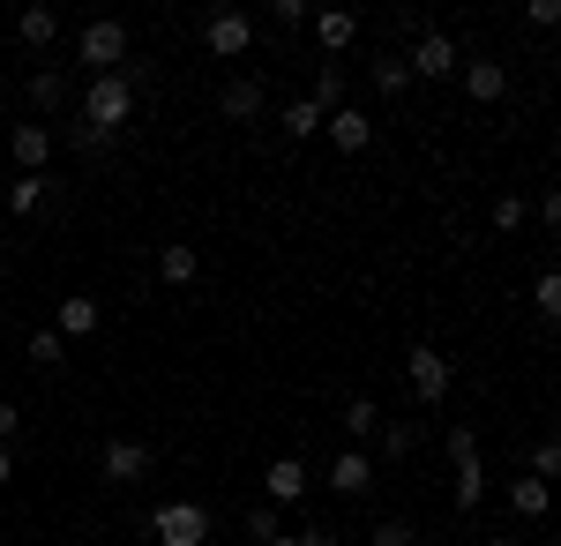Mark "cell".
Wrapping results in <instances>:
<instances>
[{"label": "cell", "mask_w": 561, "mask_h": 546, "mask_svg": "<svg viewBox=\"0 0 561 546\" xmlns=\"http://www.w3.org/2000/svg\"><path fill=\"white\" fill-rule=\"evenodd\" d=\"M76 121L121 135V127L135 121V83H128V76H90V90L76 98Z\"/></svg>", "instance_id": "6da1fadb"}, {"label": "cell", "mask_w": 561, "mask_h": 546, "mask_svg": "<svg viewBox=\"0 0 561 546\" xmlns=\"http://www.w3.org/2000/svg\"><path fill=\"white\" fill-rule=\"evenodd\" d=\"M76 60H83L90 76H121V68H128V23H121V15L83 23V31H76Z\"/></svg>", "instance_id": "7a4b0ae2"}, {"label": "cell", "mask_w": 561, "mask_h": 546, "mask_svg": "<svg viewBox=\"0 0 561 546\" xmlns=\"http://www.w3.org/2000/svg\"><path fill=\"white\" fill-rule=\"evenodd\" d=\"M404 68H412V83H457L465 76V53H457L449 31H420L412 53H404Z\"/></svg>", "instance_id": "3957f363"}, {"label": "cell", "mask_w": 561, "mask_h": 546, "mask_svg": "<svg viewBox=\"0 0 561 546\" xmlns=\"http://www.w3.org/2000/svg\"><path fill=\"white\" fill-rule=\"evenodd\" d=\"M150 539L158 546H210V509L203 502H158L150 509Z\"/></svg>", "instance_id": "277c9868"}, {"label": "cell", "mask_w": 561, "mask_h": 546, "mask_svg": "<svg viewBox=\"0 0 561 546\" xmlns=\"http://www.w3.org/2000/svg\"><path fill=\"white\" fill-rule=\"evenodd\" d=\"M404 382H412V397H420V405H442V397H449V382H457V367H449V352H442V344L420 337V344L404 352Z\"/></svg>", "instance_id": "5b68a950"}, {"label": "cell", "mask_w": 561, "mask_h": 546, "mask_svg": "<svg viewBox=\"0 0 561 546\" xmlns=\"http://www.w3.org/2000/svg\"><path fill=\"white\" fill-rule=\"evenodd\" d=\"M248 45H255V15H248V8H210V15H203V53L240 60Z\"/></svg>", "instance_id": "8992f818"}, {"label": "cell", "mask_w": 561, "mask_h": 546, "mask_svg": "<svg viewBox=\"0 0 561 546\" xmlns=\"http://www.w3.org/2000/svg\"><path fill=\"white\" fill-rule=\"evenodd\" d=\"M217 113H225L232 127L262 121V113H270V83H262V76H232V83L217 90Z\"/></svg>", "instance_id": "52a82bcc"}, {"label": "cell", "mask_w": 561, "mask_h": 546, "mask_svg": "<svg viewBox=\"0 0 561 546\" xmlns=\"http://www.w3.org/2000/svg\"><path fill=\"white\" fill-rule=\"evenodd\" d=\"M307 487H314V471H307V457H270V471H262V494L277 509L307 502Z\"/></svg>", "instance_id": "ba28073f"}, {"label": "cell", "mask_w": 561, "mask_h": 546, "mask_svg": "<svg viewBox=\"0 0 561 546\" xmlns=\"http://www.w3.org/2000/svg\"><path fill=\"white\" fill-rule=\"evenodd\" d=\"M322 135H330V150H337V158H359V150L375 143V121H367L359 105H337V113L322 121Z\"/></svg>", "instance_id": "9c48e42d"}, {"label": "cell", "mask_w": 561, "mask_h": 546, "mask_svg": "<svg viewBox=\"0 0 561 546\" xmlns=\"http://www.w3.org/2000/svg\"><path fill=\"white\" fill-rule=\"evenodd\" d=\"M150 464H158V457H150L142 442H121V434H113V442H105V457H98V471H105V487H135Z\"/></svg>", "instance_id": "30bf717a"}, {"label": "cell", "mask_w": 561, "mask_h": 546, "mask_svg": "<svg viewBox=\"0 0 561 546\" xmlns=\"http://www.w3.org/2000/svg\"><path fill=\"white\" fill-rule=\"evenodd\" d=\"M457 83H465V98H479V105H502V98H510V68L479 53V60H465V76H457Z\"/></svg>", "instance_id": "8fae6325"}, {"label": "cell", "mask_w": 561, "mask_h": 546, "mask_svg": "<svg viewBox=\"0 0 561 546\" xmlns=\"http://www.w3.org/2000/svg\"><path fill=\"white\" fill-rule=\"evenodd\" d=\"M307 31H314V45H322L330 60H345L352 38H359V23H352L345 8H314V23H307Z\"/></svg>", "instance_id": "7c38bea8"}, {"label": "cell", "mask_w": 561, "mask_h": 546, "mask_svg": "<svg viewBox=\"0 0 561 546\" xmlns=\"http://www.w3.org/2000/svg\"><path fill=\"white\" fill-rule=\"evenodd\" d=\"M367 487H375V457H367V450H345V457H330V494H367Z\"/></svg>", "instance_id": "4fadbf2b"}, {"label": "cell", "mask_w": 561, "mask_h": 546, "mask_svg": "<svg viewBox=\"0 0 561 546\" xmlns=\"http://www.w3.org/2000/svg\"><path fill=\"white\" fill-rule=\"evenodd\" d=\"M8 158H15L23 172H45V166H53V135H45L38 121H23L15 135H8Z\"/></svg>", "instance_id": "5bb4252c"}, {"label": "cell", "mask_w": 561, "mask_h": 546, "mask_svg": "<svg viewBox=\"0 0 561 546\" xmlns=\"http://www.w3.org/2000/svg\"><path fill=\"white\" fill-rule=\"evenodd\" d=\"M322 113H337V105H352V76H345V60H322L314 68V90H307Z\"/></svg>", "instance_id": "9a60e30c"}, {"label": "cell", "mask_w": 561, "mask_h": 546, "mask_svg": "<svg viewBox=\"0 0 561 546\" xmlns=\"http://www.w3.org/2000/svg\"><path fill=\"white\" fill-rule=\"evenodd\" d=\"M158 277H165V285H195V277H203V254L187 248V240H173V248H158Z\"/></svg>", "instance_id": "2e32d148"}, {"label": "cell", "mask_w": 561, "mask_h": 546, "mask_svg": "<svg viewBox=\"0 0 561 546\" xmlns=\"http://www.w3.org/2000/svg\"><path fill=\"white\" fill-rule=\"evenodd\" d=\"M15 38L31 45V53H45V45L60 38V15H53V8H38V0H31V8H23V15H15Z\"/></svg>", "instance_id": "e0dca14e"}, {"label": "cell", "mask_w": 561, "mask_h": 546, "mask_svg": "<svg viewBox=\"0 0 561 546\" xmlns=\"http://www.w3.org/2000/svg\"><path fill=\"white\" fill-rule=\"evenodd\" d=\"M60 98H68V76H53V68H38L31 90H23V105L38 113V127H45V113H60Z\"/></svg>", "instance_id": "ac0fdd59"}, {"label": "cell", "mask_w": 561, "mask_h": 546, "mask_svg": "<svg viewBox=\"0 0 561 546\" xmlns=\"http://www.w3.org/2000/svg\"><path fill=\"white\" fill-rule=\"evenodd\" d=\"M45 195H53V180H45V172H23V180H8V217L45 211Z\"/></svg>", "instance_id": "d6986e66"}, {"label": "cell", "mask_w": 561, "mask_h": 546, "mask_svg": "<svg viewBox=\"0 0 561 546\" xmlns=\"http://www.w3.org/2000/svg\"><path fill=\"white\" fill-rule=\"evenodd\" d=\"M345 434H352V450H367V442L382 434V405H375V397H352L345 405Z\"/></svg>", "instance_id": "ffe728a7"}, {"label": "cell", "mask_w": 561, "mask_h": 546, "mask_svg": "<svg viewBox=\"0 0 561 546\" xmlns=\"http://www.w3.org/2000/svg\"><path fill=\"white\" fill-rule=\"evenodd\" d=\"M510 509H517V516H554V487H547V479H531V471H524L517 487H510Z\"/></svg>", "instance_id": "44dd1931"}, {"label": "cell", "mask_w": 561, "mask_h": 546, "mask_svg": "<svg viewBox=\"0 0 561 546\" xmlns=\"http://www.w3.org/2000/svg\"><path fill=\"white\" fill-rule=\"evenodd\" d=\"M322 121H330V113H322V105H314V98H293V105H285V113H277V127H285V135H293V143H307V135H322Z\"/></svg>", "instance_id": "7402d4cb"}, {"label": "cell", "mask_w": 561, "mask_h": 546, "mask_svg": "<svg viewBox=\"0 0 561 546\" xmlns=\"http://www.w3.org/2000/svg\"><path fill=\"white\" fill-rule=\"evenodd\" d=\"M53 330H60V337H90V330H98V299H90V293H68Z\"/></svg>", "instance_id": "603a6c76"}, {"label": "cell", "mask_w": 561, "mask_h": 546, "mask_svg": "<svg viewBox=\"0 0 561 546\" xmlns=\"http://www.w3.org/2000/svg\"><path fill=\"white\" fill-rule=\"evenodd\" d=\"M68 150H76V158H113L121 135H105V127H90V121H68Z\"/></svg>", "instance_id": "cb8c5ba5"}, {"label": "cell", "mask_w": 561, "mask_h": 546, "mask_svg": "<svg viewBox=\"0 0 561 546\" xmlns=\"http://www.w3.org/2000/svg\"><path fill=\"white\" fill-rule=\"evenodd\" d=\"M23 352H31V367H38V375H53V367L68 360V337H60V330H31V344H23Z\"/></svg>", "instance_id": "d4e9b609"}, {"label": "cell", "mask_w": 561, "mask_h": 546, "mask_svg": "<svg viewBox=\"0 0 561 546\" xmlns=\"http://www.w3.org/2000/svg\"><path fill=\"white\" fill-rule=\"evenodd\" d=\"M375 90H382V98H404V90H412V68H404V53H375Z\"/></svg>", "instance_id": "484cf974"}, {"label": "cell", "mask_w": 561, "mask_h": 546, "mask_svg": "<svg viewBox=\"0 0 561 546\" xmlns=\"http://www.w3.org/2000/svg\"><path fill=\"white\" fill-rule=\"evenodd\" d=\"M531 307H539V322L561 330V270H539V277H531Z\"/></svg>", "instance_id": "4316f807"}, {"label": "cell", "mask_w": 561, "mask_h": 546, "mask_svg": "<svg viewBox=\"0 0 561 546\" xmlns=\"http://www.w3.org/2000/svg\"><path fill=\"white\" fill-rule=\"evenodd\" d=\"M486 225H494V232H524V225H531V203H524V195H494Z\"/></svg>", "instance_id": "83f0119b"}, {"label": "cell", "mask_w": 561, "mask_h": 546, "mask_svg": "<svg viewBox=\"0 0 561 546\" xmlns=\"http://www.w3.org/2000/svg\"><path fill=\"white\" fill-rule=\"evenodd\" d=\"M479 494H486V464H457V487H449V502H457V509H479Z\"/></svg>", "instance_id": "f1b7e54d"}, {"label": "cell", "mask_w": 561, "mask_h": 546, "mask_svg": "<svg viewBox=\"0 0 561 546\" xmlns=\"http://www.w3.org/2000/svg\"><path fill=\"white\" fill-rule=\"evenodd\" d=\"M248 539H255V546H270V539H285V509H277V502H262V509H248Z\"/></svg>", "instance_id": "f546056e"}, {"label": "cell", "mask_w": 561, "mask_h": 546, "mask_svg": "<svg viewBox=\"0 0 561 546\" xmlns=\"http://www.w3.org/2000/svg\"><path fill=\"white\" fill-rule=\"evenodd\" d=\"M375 442H382V457H412L420 426H412V420H382V434H375Z\"/></svg>", "instance_id": "4dcf8cb0"}, {"label": "cell", "mask_w": 561, "mask_h": 546, "mask_svg": "<svg viewBox=\"0 0 561 546\" xmlns=\"http://www.w3.org/2000/svg\"><path fill=\"white\" fill-rule=\"evenodd\" d=\"M442 457L449 464H479V434L472 426H449V434H442Z\"/></svg>", "instance_id": "1f68e13d"}, {"label": "cell", "mask_w": 561, "mask_h": 546, "mask_svg": "<svg viewBox=\"0 0 561 546\" xmlns=\"http://www.w3.org/2000/svg\"><path fill=\"white\" fill-rule=\"evenodd\" d=\"M524 471H531V479H547V487H554V479H561V442H539V450H531V464H524Z\"/></svg>", "instance_id": "d6a6232c"}, {"label": "cell", "mask_w": 561, "mask_h": 546, "mask_svg": "<svg viewBox=\"0 0 561 546\" xmlns=\"http://www.w3.org/2000/svg\"><path fill=\"white\" fill-rule=\"evenodd\" d=\"M375 546H412V516H382L375 524Z\"/></svg>", "instance_id": "836d02e7"}, {"label": "cell", "mask_w": 561, "mask_h": 546, "mask_svg": "<svg viewBox=\"0 0 561 546\" xmlns=\"http://www.w3.org/2000/svg\"><path fill=\"white\" fill-rule=\"evenodd\" d=\"M270 15H277L285 31H300V23H314V8H307V0H270Z\"/></svg>", "instance_id": "e575fe53"}, {"label": "cell", "mask_w": 561, "mask_h": 546, "mask_svg": "<svg viewBox=\"0 0 561 546\" xmlns=\"http://www.w3.org/2000/svg\"><path fill=\"white\" fill-rule=\"evenodd\" d=\"M524 23H531V31H561V0H531Z\"/></svg>", "instance_id": "d590c367"}, {"label": "cell", "mask_w": 561, "mask_h": 546, "mask_svg": "<svg viewBox=\"0 0 561 546\" xmlns=\"http://www.w3.org/2000/svg\"><path fill=\"white\" fill-rule=\"evenodd\" d=\"M15 434H23V405H15V397H0V442H15Z\"/></svg>", "instance_id": "8d00e7d4"}, {"label": "cell", "mask_w": 561, "mask_h": 546, "mask_svg": "<svg viewBox=\"0 0 561 546\" xmlns=\"http://www.w3.org/2000/svg\"><path fill=\"white\" fill-rule=\"evenodd\" d=\"M539 225H547V232H561V187H547V195H539Z\"/></svg>", "instance_id": "74e56055"}, {"label": "cell", "mask_w": 561, "mask_h": 546, "mask_svg": "<svg viewBox=\"0 0 561 546\" xmlns=\"http://www.w3.org/2000/svg\"><path fill=\"white\" fill-rule=\"evenodd\" d=\"M293 546H337V532H330V524H300V532H293Z\"/></svg>", "instance_id": "f35d334b"}, {"label": "cell", "mask_w": 561, "mask_h": 546, "mask_svg": "<svg viewBox=\"0 0 561 546\" xmlns=\"http://www.w3.org/2000/svg\"><path fill=\"white\" fill-rule=\"evenodd\" d=\"M8 479H15V450L0 442V487H8Z\"/></svg>", "instance_id": "ab89813d"}, {"label": "cell", "mask_w": 561, "mask_h": 546, "mask_svg": "<svg viewBox=\"0 0 561 546\" xmlns=\"http://www.w3.org/2000/svg\"><path fill=\"white\" fill-rule=\"evenodd\" d=\"M270 546H293V532H285V539H270Z\"/></svg>", "instance_id": "60d3db41"}, {"label": "cell", "mask_w": 561, "mask_h": 546, "mask_svg": "<svg viewBox=\"0 0 561 546\" xmlns=\"http://www.w3.org/2000/svg\"><path fill=\"white\" fill-rule=\"evenodd\" d=\"M479 546H510V539H479Z\"/></svg>", "instance_id": "b9f144b4"}, {"label": "cell", "mask_w": 561, "mask_h": 546, "mask_svg": "<svg viewBox=\"0 0 561 546\" xmlns=\"http://www.w3.org/2000/svg\"><path fill=\"white\" fill-rule=\"evenodd\" d=\"M0 195H8V172H0Z\"/></svg>", "instance_id": "7bdbcfd3"}, {"label": "cell", "mask_w": 561, "mask_h": 546, "mask_svg": "<svg viewBox=\"0 0 561 546\" xmlns=\"http://www.w3.org/2000/svg\"><path fill=\"white\" fill-rule=\"evenodd\" d=\"M0 105H8V83H0Z\"/></svg>", "instance_id": "ee69618b"}, {"label": "cell", "mask_w": 561, "mask_h": 546, "mask_svg": "<svg viewBox=\"0 0 561 546\" xmlns=\"http://www.w3.org/2000/svg\"><path fill=\"white\" fill-rule=\"evenodd\" d=\"M121 546H142V539H121Z\"/></svg>", "instance_id": "f6af8a7d"}, {"label": "cell", "mask_w": 561, "mask_h": 546, "mask_svg": "<svg viewBox=\"0 0 561 546\" xmlns=\"http://www.w3.org/2000/svg\"><path fill=\"white\" fill-rule=\"evenodd\" d=\"M554 509H561V494H554Z\"/></svg>", "instance_id": "bcb514c9"}]
</instances>
